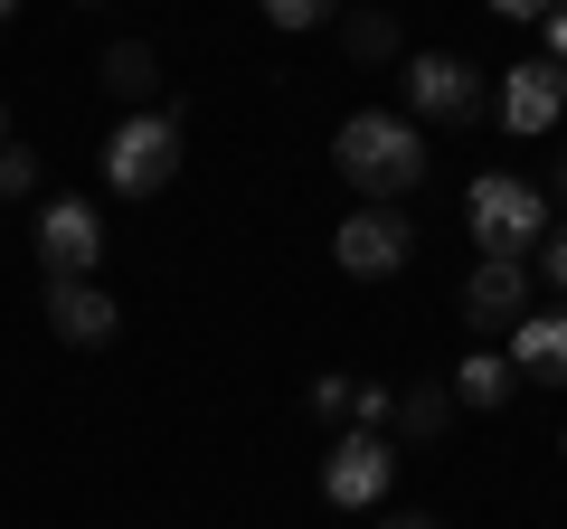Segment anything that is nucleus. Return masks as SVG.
Wrapping results in <instances>:
<instances>
[{
    "label": "nucleus",
    "mask_w": 567,
    "mask_h": 529,
    "mask_svg": "<svg viewBox=\"0 0 567 529\" xmlns=\"http://www.w3.org/2000/svg\"><path fill=\"white\" fill-rule=\"evenodd\" d=\"M502 20H548V0H492Z\"/></svg>",
    "instance_id": "22"
},
{
    "label": "nucleus",
    "mask_w": 567,
    "mask_h": 529,
    "mask_svg": "<svg viewBox=\"0 0 567 529\" xmlns=\"http://www.w3.org/2000/svg\"><path fill=\"white\" fill-rule=\"evenodd\" d=\"M171 170H181V114H123L114 143H104V180L123 189V199H152V189H171Z\"/></svg>",
    "instance_id": "3"
},
{
    "label": "nucleus",
    "mask_w": 567,
    "mask_h": 529,
    "mask_svg": "<svg viewBox=\"0 0 567 529\" xmlns=\"http://www.w3.org/2000/svg\"><path fill=\"white\" fill-rule=\"evenodd\" d=\"M331 256H341V274H398V264L416 256V227L388 199H369V208H350V218L331 227Z\"/></svg>",
    "instance_id": "5"
},
{
    "label": "nucleus",
    "mask_w": 567,
    "mask_h": 529,
    "mask_svg": "<svg viewBox=\"0 0 567 529\" xmlns=\"http://www.w3.org/2000/svg\"><path fill=\"white\" fill-rule=\"evenodd\" d=\"M406 104H416L425 123H473L483 114V76H473L464 58H445V48H416V58H406Z\"/></svg>",
    "instance_id": "6"
},
{
    "label": "nucleus",
    "mask_w": 567,
    "mask_h": 529,
    "mask_svg": "<svg viewBox=\"0 0 567 529\" xmlns=\"http://www.w3.org/2000/svg\"><path fill=\"white\" fill-rule=\"evenodd\" d=\"M558 199H567V162H558Z\"/></svg>",
    "instance_id": "25"
},
{
    "label": "nucleus",
    "mask_w": 567,
    "mask_h": 529,
    "mask_svg": "<svg viewBox=\"0 0 567 529\" xmlns=\"http://www.w3.org/2000/svg\"><path fill=\"white\" fill-rule=\"evenodd\" d=\"M10 10H20V0H0V20H10Z\"/></svg>",
    "instance_id": "26"
},
{
    "label": "nucleus",
    "mask_w": 567,
    "mask_h": 529,
    "mask_svg": "<svg viewBox=\"0 0 567 529\" xmlns=\"http://www.w3.org/2000/svg\"><path fill=\"white\" fill-rule=\"evenodd\" d=\"M388 416H398L388 387H350V426H388Z\"/></svg>",
    "instance_id": "18"
},
{
    "label": "nucleus",
    "mask_w": 567,
    "mask_h": 529,
    "mask_svg": "<svg viewBox=\"0 0 567 529\" xmlns=\"http://www.w3.org/2000/svg\"><path fill=\"white\" fill-rule=\"evenodd\" d=\"M39 189V152L29 143H0V199H29Z\"/></svg>",
    "instance_id": "16"
},
{
    "label": "nucleus",
    "mask_w": 567,
    "mask_h": 529,
    "mask_svg": "<svg viewBox=\"0 0 567 529\" xmlns=\"http://www.w3.org/2000/svg\"><path fill=\"white\" fill-rule=\"evenodd\" d=\"M464 227L483 256H529V246L548 237V199L529 180H511V170H483V180L464 189Z\"/></svg>",
    "instance_id": "2"
},
{
    "label": "nucleus",
    "mask_w": 567,
    "mask_h": 529,
    "mask_svg": "<svg viewBox=\"0 0 567 529\" xmlns=\"http://www.w3.org/2000/svg\"><path fill=\"white\" fill-rule=\"evenodd\" d=\"M95 76L114 85V95L133 104V114H152V95H162V58H152L142 39H114V48H104V66H95Z\"/></svg>",
    "instance_id": "11"
},
{
    "label": "nucleus",
    "mask_w": 567,
    "mask_h": 529,
    "mask_svg": "<svg viewBox=\"0 0 567 529\" xmlns=\"http://www.w3.org/2000/svg\"><path fill=\"white\" fill-rule=\"evenodd\" d=\"M548 58H567V0H548Z\"/></svg>",
    "instance_id": "21"
},
{
    "label": "nucleus",
    "mask_w": 567,
    "mask_h": 529,
    "mask_svg": "<svg viewBox=\"0 0 567 529\" xmlns=\"http://www.w3.org/2000/svg\"><path fill=\"white\" fill-rule=\"evenodd\" d=\"M331 170H341L350 189H369V199L398 208L406 189L425 180V133L398 123V114H350L341 133H331Z\"/></svg>",
    "instance_id": "1"
},
{
    "label": "nucleus",
    "mask_w": 567,
    "mask_h": 529,
    "mask_svg": "<svg viewBox=\"0 0 567 529\" xmlns=\"http://www.w3.org/2000/svg\"><path fill=\"white\" fill-rule=\"evenodd\" d=\"M256 10H265L275 29H322L331 10H341V0H256Z\"/></svg>",
    "instance_id": "17"
},
{
    "label": "nucleus",
    "mask_w": 567,
    "mask_h": 529,
    "mask_svg": "<svg viewBox=\"0 0 567 529\" xmlns=\"http://www.w3.org/2000/svg\"><path fill=\"white\" fill-rule=\"evenodd\" d=\"M445 426H454V387H406V397H398V435L435 445Z\"/></svg>",
    "instance_id": "14"
},
{
    "label": "nucleus",
    "mask_w": 567,
    "mask_h": 529,
    "mask_svg": "<svg viewBox=\"0 0 567 529\" xmlns=\"http://www.w3.org/2000/svg\"><path fill=\"white\" fill-rule=\"evenodd\" d=\"M114 293L95 284V274H48V331H58V341H76V350H104L114 341Z\"/></svg>",
    "instance_id": "7"
},
{
    "label": "nucleus",
    "mask_w": 567,
    "mask_h": 529,
    "mask_svg": "<svg viewBox=\"0 0 567 529\" xmlns=\"http://www.w3.org/2000/svg\"><path fill=\"white\" fill-rule=\"evenodd\" d=\"M511 369H558L567 378V312H520L511 322Z\"/></svg>",
    "instance_id": "12"
},
{
    "label": "nucleus",
    "mask_w": 567,
    "mask_h": 529,
    "mask_svg": "<svg viewBox=\"0 0 567 529\" xmlns=\"http://www.w3.org/2000/svg\"><path fill=\"white\" fill-rule=\"evenodd\" d=\"M341 39H350V58H360V66H379V58H398V20H388V10H360V20H350Z\"/></svg>",
    "instance_id": "15"
},
{
    "label": "nucleus",
    "mask_w": 567,
    "mask_h": 529,
    "mask_svg": "<svg viewBox=\"0 0 567 529\" xmlns=\"http://www.w3.org/2000/svg\"><path fill=\"white\" fill-rule=\"evenodd\" d=\"M558 114H567V76L548 58H529V66H511V76H502V123L520 133V143H539Z\"/></svg>",
    "instance_id": "10"
},
{
    "label": "nucleus",
    "mask_w": 567,
    "mask_h": 529,
    "mask_svg": "<svg viewBox=\"0 0 567 529\" xmlns=\"http://www.w3.org/2000/svg\"><path fill=\"white\" fill-rule=\"evenodd\" d=\"M520 312H529V264L520 256H483L464 274V322L473 331H511Z\"/></svg>",
    "instance_id": "9"
},
{
    "label": "nucleus",
    "mask_w": 567,
    "mask_h": 529,
    "mask_svg": "<svg viewBox=\"0 0 567 529\" xmlns=\"http://www.w3.org/2000/svg\"><path fill=\"white\" fill-rule=\"evenodd\" d=\"M312 416H350V378H341V369L312 378Z\"/></svg>",
    "instance_id": "19"
},
{
    "label": "nucleus",
    "mask_w": 567,
    "mask_h": 529,
    "mask_svg": "<svg viewBox=\"0 0 567 529\" xmlns=\"http://www.w3.org/2000/svg\"><path fill=\"white\" fill-rule=\"evenodd\" d=\"M95 256H104L95 208H85V199H48L39 208V264H48V274H95Z\"/></svg>",
    "instance_id": "8"
},
{
    "label": "nucleus",
    "mask_w": 567,
    "mask_h": 529,
    "mask_svg": "<svg viewBox=\"0 0 567 529\" xmlns=\"http://www.w3.org/2000/svg\"><path fill=\"white\" fill-rule=\"evenodd\" d=\"M558 454H567V435H558Z\"/></svg>",
    "instance_id": "27"
},
{
    "label": "nucleus",
    "mask_w": 567,
    "mask_h": 529,
    "mask_svg": "<svg viewBox=\"0 0 567 529\" xmlns=\"http://www.w3.org/2000/svg\"><path fill=\"white\" fill-rule=\"evenodd\" d=\"M539 256H548V284L567 293V227H548V237H539Z\"/></svg>",
    "instance_id": "20"
},
{
    "label": "nucleus",
    "mask_w": 567,
    "mask_h": 529,
    "mask_svg": "<svg viewBox=\"0 0 567 529\" xmlns=\"http://www.w3.org/2000/svg\"><path fill=\"white\" fill-rule=\"evenodd\" d=\"M379 529H445V520H425V510H398V520H379Z\"/></svg>",
    "instance_id": "23"
},
{
    "label": "nucleus",
    "mask_w": 567,
    "mask_h": 529,
    "mask_svg": "<svg viewBox=\"0 0 567 529\" xmlns=\"http://www.w3.org/2000/svg\"><path fill=\"white\" fill-rule=\"evenodd\" d=\"M511 387H520V369H511V360H492V350H473V360L454 369V397H464V407H502Z\"/></svg>",
    "instance_id": "13"
},
{
    "label": "nucleus",
    "mask_w": 567,
    "mask_h": 529,
    "mask_svg": "<svg viewBox=\"0 0 567 529\" xmlns=\"http://www.w3.org/2000/svg\"><path fill=\"white\" fill-rule=\"evenodd\" d=\"M388 483H398V445H388L379 426H350L341 445L322 454V501L331 510H369Z\"/></svg>",
    "instance_id": "4"
},
{
    "label": "nucleus",
    "mask_w": 567,
    "mask_h": 529,
    "mask_svg": "<svg viewBox=\"0 0 567 529\" xmlns=\"http://www.w3.org/2000/svg\"><path fill=\"white\" fill-rule=\"evenodd\" d=\"M0 143H10V104H0Z\"/></svg>",
    "instance_id": "24"
}]
</instances>
